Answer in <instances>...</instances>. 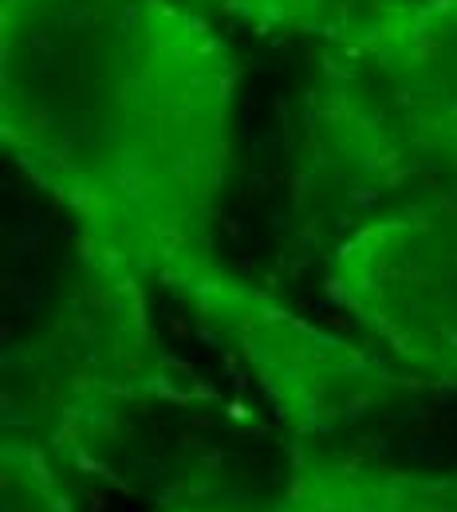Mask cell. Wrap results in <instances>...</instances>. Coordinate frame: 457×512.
<instances>
[{
	"label": "cell",
	"instance_id": "7",
	"mask_svg": "<svg viewBox=\"0 0 457 512\" xmlns=\"http://www.w3.org/2000/svg\"><path fill=\"white\" fill-rule=\"evenodd\" d=\"M166 512H249V509H225V505H174Z\"/></svg>",
	"mask_w": 457,
	"mask_h": 512
},
{
	"label": "cell",
	"instance_id": "5",
	"mask_svg": "<svg viewBox=\"0 0 457 512\" xmlns=\"http://www.w3.org/2000/svg\"><path fill=\"white\" fill-rule=\"evenodd\" d=\"M194 4H205L209 12H221L237 24H249L264 36H300L327 48L383 20L406 0H194Z\"/></svg>",
	"mask_w": 457,
	"mask_h": 512
},
{
	"label": "cell",
	"instance_id": "2",
	"mask_svg": "<svg viewBox=\"0 0 457 512\" xmlns=\"http://www.w3.org/2000/svg\"><path fill=\"white\" fill-rule=\"evenodd\" d=\"M312 130L367 182L457 170V0H406L320 48Z\"/></svg>",
	"mask_w": 457,
	"mask_h": 512
},
{
	"label": "cell",
	"instance_id": "3",
	"mask_svg": "<svg viewBox=\"0 0 457 512\" xmlns=\"http://www.w3.org/2000/svg\"><path fill=\"white\" fill-rule=\"evenodd\" d=\"M343 300L422 375L457 379V237L430 213H402L339 249Z\"/></svg>",
	"mask_w": 457,
	"mask_h": 512
},
{
	"label": "cell",
	"instance_id": "4",
	"mask_svg": "<svg viewBox=\"0 0 457 512\" xmlns=\"http://www.w3.org/2000/svg\"><path fill=\"white\" fill-rule=\"evenodd\" d=\"M268 512H457V473L300 453L284 497Z\"/></svg>",
	"mask_w": 457,
	"mask_h": 512
},
{
	"label": "cell",
	"instance_id": "6",
	"mask_svg": "<svg viewBox=\"0 0 457 512\" xmlns=\"http://www.w3.org/2000/svg\"><path fill=\"white\" fill-rule=\"evenodd\" d=\"M0 489V512H75L48 465V453L20 434H4Z\"/></svg>",
	"mask_w": 457,
	"mask_h": 512
},
{
	"label": "cell",
	"instance_id": "1",
	"mask_svg": "<svg viewBox=\"0 0 457 512\" xmlns=\"http://www.w3.org/2000/svg\"><path fill=\"white\" fill-rule=\"evenodd\" d=\"M237 64L182 0H0V142L75 249L162 284L217 335L261 292L217 256Z\"/></svg>",
	"mask_w": 457,
	"mask_h": 512
}]
</instances>
